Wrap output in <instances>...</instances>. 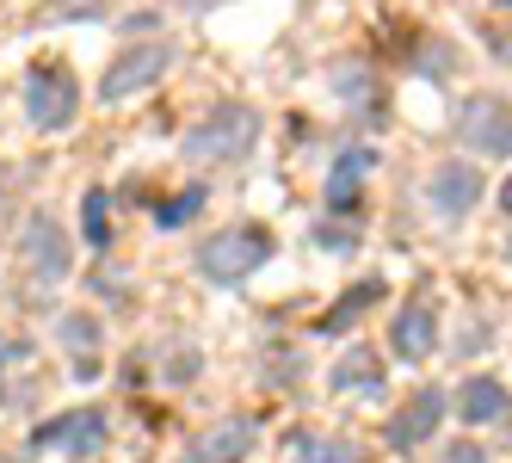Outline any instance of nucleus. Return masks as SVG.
<instances>
[{
    "label": "nucleus",
    "instance_id": "obj_1",
    "mask_svg": "<svg viewBox=\"0 0 512 463\" xmlns=\"http://www.w3.org/2000/svg\"><path fill=\"white\" fill-rule=\"evenodd\" d=\"M253 142H260V112L241 105V99H223L179 136V155H186L192 167H229V161L253 155Z\"/></svg>",
    "mask_w": 512,
    "mask_h": 463
},
{
    "label": "nucleus",
    "instance_id": "obj_11",
    "mask_svg": "<svg viewBox=\"0 0 512 463\" xmlns=\"http://www.w3.org/2000/svg\"><path fill=\"white\" fill-rule=\"evenodd\" d=\"M253 445H260V420L235 414V420H216L210 433H198L179 463H247V451H253Z\"/></svg>",
    "mask_w": 512,
    "mask_h": 463
},
{
    "label": "nucleus",
    "instance_id": "obj_24",
    "mask_svg": "<svg viewBox=\"0 0 512 463\" xmlns=\"http://www.w3.org/2000/svg\"><path fill=\"white\" fill-rule=\"evenodd\" d=\"M198 365H204V359H192V352H179V359H173V365H167V377H173V383H186V377H192V371H198Z\"/></svg>",
    "mask_w": 512,
    "mask_h": 463
},
{
    "label": "nucleus",
    "instance_id": "obj_18",
    "mask_svg": "<svg viewBox=\"0 0 512 463\" xmlns=\"http://www.w3.org/2000/svg\"><path fill=\"white\" fill-rule=\"evenodd\" d=\"M383 291H389V284H383V278H358V284H352V291H346V297H340L334 309H327V315H321V334H340V328H352V322H358V315H364V309H371V303H377Z\"/></svg>",
    "mask_w": 512,
    "mask_h": 463
},
{
    "label": "nucleus",
    "instance_id": "obj_17",
    "mask_svg": "<svg viewBox=\"0 0 512 463\" xmlns=\"http://www.w3.org/2000/svg\"><path fill=\"white\" fill-rule=\"evenodd\" d=\"M284 451L297 457V463H364V451L352 439H321V433H309V426H290Z\"/></svg>",
    "mask_w": 512,
    "mask_h": 463
},
{
    "label": "nucleus",
    "instance_id": "obj_16",
    "mask_svg": "<svg viewBox=\"0 0 512 463\" xmlns=\"http://www.w3.org/2000/svg\"><path fill=\"white\" fill-rule=\"evenodd\" d=\"M371 149H346L334 161V173H327V210L334 217H346V210H358V186H364V173H371Z\"/></svg>",
    "mask_w": 512,
    "mask_h": 463
},
{
    "label": "nucleus",
    "instance_id": "obj_8",
    "mask_svg": "<svg viewBox=\"0 0 512 463\" xmlns=\"http://www.w3.org/2000/svg\"><path fill=\"white\" fill-rule=\"evenodd\" d=\"M105 414L99 408H68V414H50L31 426V451H62V457H99L105 445Z\"/></svg>",
    "mask_w": 512,
    "mask_h": 463
},
{
    "label": "nucleus",
    "instance_id": "obj_19",
    "mask_svg": "<svg viewBox=\"0 0 512 463\" xmlns=\"http://www.w3.org/2000/svg\"><path fill=\"white\" fill-rule=\"evenodd\" d=\"M81 235H87L93 254L112 247V192H105V186H87L81 192Z\"/></svg>",
    "mask_w": 512,
    "mask_h": 463
},
{
    "label": "nucleus",
    "instance_id": "obj_12",
    "mask_svg": "<svg viewBox=\"0 0 512 463\" xmlns=\"http://www.w3.org/2000/svg\"><path fill=\"white\" fill-rule=\"evenodd\" d=\"M56 340H62V352H75V377L81 383H93L99 377V359L93 352H105V322L93 309H68L62 322H56Z\"/></svg>",
    "mask_w": 512,
    "mask_h": 463
},
{
    "label": "nucleus",
    "instance_id": "obj_13",
    "mask_svg": "<svg viewBox=\"0 0 512 463\" xmlns=\"http://www.w3.org/2000/svg\"><path fill=\"white\" fill-rule=\"evenodd\" d=\"M327 389H334V396H383V352L346 346L334 359V371H327Z\"/></svg>",
    "mask_w": 512,
    "mask_h": 463
},
{
    "label": "nucleus",
    "instance_id": "obj_15",
    "mask_svg": "<svg viewBox=\"0 0 512 463\" xmlns=\"http://www.w3.org/2000/svg\"><path fill=\"white\" fill-rule=\"evenodd\" d=\"M334 93L352 105V118L358 124H383L389 112H383V87H377V75H371V68H364V62H346V68H334Z\"/></svg>",
    "mask_w": 512,
    "mask_h": 463
},
{
    "label": "nucleus",
    "instance_id": "obj_25",
    "mask_svg": "<svg viewBox=\"0 0 512 463\" xmlns=\"http://www.w3.org/2000/svg\"><path fill=\"white\" fill-rule=\"evenodd\" d=\"M7 210H13V180L0 173V217H7Z\"/></svg>",
    "mask_w": 512,
    "mask_h": 463
},
{
    "label": "nucleus",
    "instance_id": "obj_6",
    "mask_svg": "<svg viewBox=\"0 0 512 463\" xmlns=\"http://www.w3.org/2000/svg\"><path fill=\"white\" fill-rule=\"evenodd\" d=\"M457 142L469 155H512V99L469 93L457 105Z\"/></svg>",
    "mask_w": 512,
    "mask_h": 463
},
{
    "label": "nucleus",
    "instance_id": "obj_2",
    "mask_svg": "<svg viewBox=\"0 0 512 463\" xmlns=\"http://www.w3.org/2000/svg\"><path fill=\"white\" fill-rule=\"evenodd\" d=\"M272 254H278V241H272L266 223H223V229H210L198 241L192 266H198L204 284H247Z\"/></svg>",
    "mask_w": 512,
    "mask_h": 463
},
{
    "label": "nucleus",
    "instance_id": "obj_26",
    "mask_svg": "<svg viewBox=\"0 0 512 463\" xmlns=\"http://www.w3.org/2000/svg\"><path fill=\"white\" fill-rule=\"evenodd\" d=\"M500 210H506V217H512V173H506V180H500Z\"/></svg>",
    "mask_w": 512,
    "mask_h": 463
},
{
    "label": "nucleus",
    "instance_id": "obj_4",
    "mask_svg": "<svg viewBox=\"0 0 512 463\" xmlns=\"http://www.w3.org/2000/svg\"><path fill=\"white\" fill-rule=\"evenodd\" d=\"M173 38H149V44H124L112 62H105V75H99V105H124L136 93H149L167 68H173Z\"/></svg>",
    "mask_w": 512,
    "mask_h": 463
},
{
    "label": "nucleus",
    "instance_id": "obj_10",
    "mask_svg": "<svg viewBox=\"0 0 512 463\" xmlns=\"http://www.w3.org/2000/svg\"><path fill=\"white\" fill-rule=\"evenodd\" d=\"M389 352H395L401 365H426L432 352H438V309H432L426 297H414V303L395 309V322H389Z\"/></svg>",
    "mask_w": 512,
    "mask_h": 463
},
{
    "label": "nucleus",
    "instance_id": "obj_27",
    "mask_svg": "<svg viewBox=\"0 0 512 463\" xmlns=\"http://www.w3.org/2000/svg\"><path fill=\"white\" fill-rule=\"evenodd\" d=\"M0 463H25V457H0Z\"/></svg>",
    "mask_w": 512,
    "mask_h": 463
},
{
    "label": "nucleus",
    "instance_id": "obj_22",
    "mask_svg": "<svg viewBox=\"0 0 512 463\" xmlns=\"http://www.w3.org/2000/svg\"><path fill=\"white\" fill-rule=\"evenodd\" d=\"M438 463H488V451L475 445V439H457V445H445V451H438Z\"/></svg>",
    "mask_w": 512,
    "mask_h": 463
},
{
    "label": "nucleus",
    "instance_id": "obj_28",
    "mask_svg": "<svg viewBox=\"0 0 512 463\" xmlns=\"http://www.w3.org/2000/svg\"><path fill=\"white\" fill-rule=\"evenodd\" d=\"M0 365H7V352H0Z\"/></svg>",
    "mask_w": 512,
    "mask_h": 463
},
{
    "label": "nucleus",
    "instance_id": "obj_23",
    "mask_svg": "<svg viewBox=\"0 0 512 463\" xmlns=\"http://www.w3.org/2000/svg\"><path fill=\"white\" fill-rule=\"evenodd\" d=\"M488 56L500 68H512V25H488Z\"/></svg>",
    "mask_w": 512,
    "mask_h": 463
},
{
    "label": "nucleus",
    "instance_id": "obj_5",
    "mask_svg": "<svg viewBox=\"0 0 512 463\" xmlns=\"http://www.w3.org/2000/svg\"><path fill=\"white\" fill-rule=\"evenodd\" d=\"M19 266L31 284H68V272H75V241H68V229L50 217V210H31L25 229H19Z\"/></svg>",
    "mask_w": 512,
    "mask_h": 463
},
{
    "label": "nucleus",
    "instance_id": "obj_7",
    "mask_svg": "<svg viewBox=\"0 0 512 463\" xmlns=\"http://www.w3.org/2000/svg\"><path fill=\"white\" fill-rule=\"evenodd\" d=\"M482 192H488V180H482L475 161H438L426 173V210L438 223H469L475 204H482Z\"/></svg>",
    "mask_w": 512,
    "mask_h": 463
},
{
    "label": "nucleus",
    "instance_id": "obj_20",
    "mask_svg": "<svg viewBox=\"0 0 512 463\" xmlns=\"http://www.w3.org/2000/svg\"><path fill=\"white\" fill-rule=\"evenodd\" d=\"M204 204H210V192H204V186H186V192H173V198L155 210V229H179V223H192Z\"/></svg>",
    "mask_w": 512,
    "mask_h": 463
},
{
    "label": "nucleus",
    "instance_id": "obj_9",
    "mask_svg": "<svg viewBox=\"0 0 512 463\" xmlns=\"http://www.w3.org/2000/svg\"><path fill=\"white\" fill-rule=\"evenodd\" d=\"M445 408H451L445 389H414V396L389 414V426H383L389 451H420V445L438 433V426H445Z\"/></svg>",
    "mask_w": 512,
    "mask_h": 463
},
{
    "label": "nucleus",
    "instance_id": "obj_21",
    "mask_svg": "<svg viewBox=\"0 0 512 463\" xmlns=\"http://www.w3.org/2000/svg\"><path fill=\"white\" fill-rule=\"evenodd\" d=\"M309 241L321 247V254H358V241H364V235H358V223H315Z\"/></svg>",
    "mask_w": 512,
    "mask_h": 463
},
{
    "label": "nucleus",
    "instance_id": "obj_14",
    "mask_svg": "<svg viewBox=\"0 0 512 463\" xmlns=\"http://www.w3.org/2000/svg\"><path fill=\"white\" fill-rule=\"evenodd\" d=\"M451 408L469 420V426H494V420H506L512 414V396H506V383L500 377H488V371H475L457 396H451Z\"/></svg>",
    "mask_w": 512,
    "mask_h": 463
},
{
    "label": "nucleus",
    "instance_id": "obj_3",
    "mask_svg": "<svg viewBox=\"0 0 512 463\" xmlns=\"http://www.w3.org/2000/svg\"><path fill=\"white\" fill-rule=\"evenodd\" d=\"M75 118H81L75 68H68V62H38L25 75V124L44 130V136H62V130H75Z\"/></svg>",
    "mask_w": 512,
    "mask_h": 463
}]
</instances>
